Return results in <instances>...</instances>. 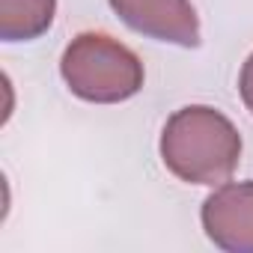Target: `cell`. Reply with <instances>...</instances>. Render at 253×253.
Instances as JSON below:
<instances>
[{"label":"cell","instance_id":"3957f363","mask_svg":"<svg viewBox=\"0 0 253 253\" xmlns=\"http://www.w3.org/2000/svg\"><path fill=\"white\" fill-rule=\"evenodd\" d=\"M110 6L131 30L149 39L182 48L200 45V18L191 0H110Z\"/></svg>","mask_w":253,"mask_h":253},{"label":"cell","instance_id":"6da1fadb","mask_svg":"<svg viewBox=\"0 0 253 253\" xmlns=\"http://www.w3.org/2000/svg\"><path fill=\"white\" fill-rule=\"evenodd\" d=\"M241 158L235 125L214 107L188 104L176 110L161 131L164 167L191 185H223Z\"/></svg>","mask_w":253,"mask_h":253},{"label":"cell","instance_id":"5b68a950","mask_svg":"<svg viewBox=\"0 0 253 253\" xmlns=\"http://www.w3.org/2000/svg\"><path fill=\"white\" fill-rule=\"evenodd\" d=\"M57 12V0H0V39L30 42L39 39Z\"/></svg>","mask_w":253,"mask_h":253},{"label":"cell","instance_id":"277c9868","mask_svg":"<svg viewBox=\"0 0 253 253\" xmlns=\"http://www.w3.org/2000/svg\"><path fill=\"white\" fill-rule=\"evenodd\" d=\"M206 235L229 253H253V182L220 185L203 203Z\"/></svg>","mask_w":253,"mask_h":253},{"label":"cell","instance_id":"7a4b0ae2","mask_svg":"<svg viewBox=\"0 0 253 253\" xmlns=\"http://www.w3.org/2000/svg\"><path fill=\"white\" fill-rule=\"evenodd\" d=\"M66 86L92 104H116L140 92L143 63L122 42L104 33H81L69 42L60 60Z\"/></svg>","mask_w":253,"mask_h":253},{"label":"cell","instance_id":"8992f818","mask_svg":"<svg viewBox=\"0 0 253 253\" xmlns=\"http://www.w3.org/2000/svg\"><path fill=\"white\" fill-rule=\"evenodd\" d=\"M238 92H241L247 110L253 113V54H250L247 63L241 66V75H238Z\"/></svg>","mask_w":253,"mask_h":253}]
</instances>
